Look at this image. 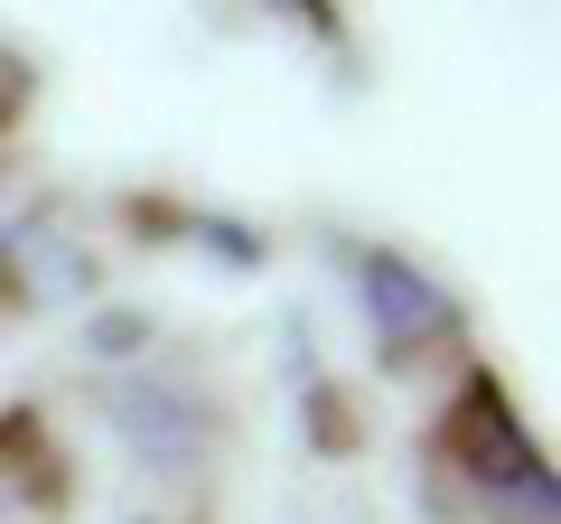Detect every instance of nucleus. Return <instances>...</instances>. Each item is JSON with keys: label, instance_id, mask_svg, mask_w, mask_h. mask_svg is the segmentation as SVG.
Here are the masks:
<instances>
[{"label": "nucleus", "instance_id": "obj_1", "mask_svg": "<svg viewBox=\"0 0 561 524\" xmlns=\"http://www.w3.org/2000/svg\"><path fill=\"white\" fill-rule=\"evenodd\" d=\"M431 459L468 487L496 524H561V497H552V468H542V441L524 431L515 394H505L486 365H468L440 403V431H431Z\"/></svg>", "mask_w": 561, "mask_h": 524}, {"label": "nucleus", "instance_id": "obj_2", "mask_svg": "<svg viewBox=\"0 0 561 524\" xmlns=\"http://www.w3.org/2000/svg\"><path fill=\"white\" fill-rule=\"evenodd\" d=\"M356 300H365V328H375L383 365H421L431 346H459V300L412 253H393V243H365L356 253Z\"/></svg>", "mask_w": 561, "mask_h": 524}, {"label": "nucleus", "instance_id": "obj_3", "mask_svg": "<svg viewBox=\"0 0 561 524\" xmlns=\"http://www.w3.org/2000/svg\"><path fill=\"white\" fill-rule=\"evenodd\" d=\"M0 487H10V497H28L38 515H66V497H76L38 403H10V412H0Z\"/></svg>", "mask_w": 561, "mask_h": 524}]
</instances>
